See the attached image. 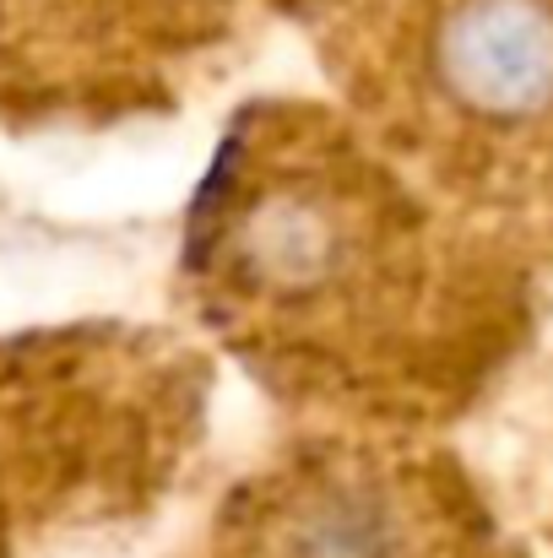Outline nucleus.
Instances as JSON below:
<instances>
[{"label": "nucleus", "instance_id": "5", "mask_svg": "<svg viewBox=\"0 0 553 558\" xmlns=\"http://www.w3.org/2000/svg\"><path fill=\"white\" fill-rule=\"evenodd\" d=\"M233 16L239 0H0V131L169 109Z\"/></svg>", "mask_w": 553, "mask_h": 558}, {"label": "nucleus", "instance_id": "4", "mask_svg": "<svg viewBox=\"0 0 553 558\" xmlns=\"http://www.w3.org/2000/svg\"><path fill=\"white\" fill-rule=\"evenodd\" d=\"M472 483L423 434L315 428L250 472L206 558H478Z\"/></svg>", "mask_w": 553, "mask_h": 558}, {"label": "nucleus", "instance_id": "1", "mask_svg": "<svg viewBox=\"0 0 553 558\" xmlns=\"http://www.w3.org/2000/svg\"><path fill=\"white\" fill-rule=\"evenodd\" d=\"M180 299L277 407L429 434L521 353L527 255L412 180L321 98L266 93L223 125L180 233Z\"/></svg>", "mask_w": 553, "mask_h": 558}, {"label": "nucleus", "instance_id": "3", "mask_svg": "<svg viewBox=\"0 0 553 558\" xmlns=\"http://www.w3.org/2000/svg\"><path fill=\"white\" fill-rule=\"evenodd\" d=\"M201 364L131 326L0 337V548L22 515L136 488L190 445Z\"/></svg>", "mask_w": 553, "mask_h": 558}, {"label": "nucleus", "instance_id": "2", "mask_svg": "<svg viewBox=\"0 0 553 558\" xmlns=\"http://www.w3.org/2000/svg\"><path fill=\"white\" fill-rule=\"evenodd\" d=\"M369 136L521 255L553 250V0H293Z\"/></svg>", "mask_w": 553, "mask_h": 558}]
</instances>
